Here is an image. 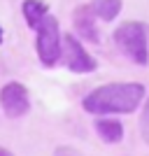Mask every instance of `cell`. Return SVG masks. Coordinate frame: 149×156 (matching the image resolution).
Here are the masks:
<instances>
[{
	"label": "cell",
	"mask_w": 149,
	"mask_h": 156,
	"mask_svg": "<svg viewBox=\"0 0 149 156\" xmlns=\"http://www.w3.org/2000/svg\"><path fill=\"white\" fill-rule=\"evenodd\" d=\"M144 86L137 82H112V84L96 86L82 100L89 114L107 117V114H133L144 103Z\"/></svg>",
	"instance_id": "obj_1"
},
{
	"label": "cell",
	"mask_w": 149,
	"mask_h": 156,
	"mask_svg": "<svg viewBox=\"0 0 149 156\" xmlns=\"http://www.w3.org/2000/svg\"><path fill=\"white\" fill-rule=\"evenodd\" d=\"M114 44L117 49L133 61L135 65H147L149 63V35L147 26L142 21H123L114 28Z\"/></svg>",
	"instance_id": "obj_2"
},
{
	"label": "cell",
	"mask_w": 149,
	"mask_h": 156,
	"mask_svg": "<svg viewBox=\"0 0 149 156\" xmlns=\"http://www.w3.org/2000/svg\"><path fill=\"white\" fill-rule=\"evenodd\" d=\"M37 37H35V49H37L40 63L44 68H54L61 61V26L59 19L47 14L44 19L35 28Z\"/></svg>",
	"instance_id": "obj_3"
},
{
	"label": "cell",
	"mask_w": 149,
	"mask_h": 156,
	"mask_svg": "<svg viewBox=\"0 0 149 156\" xmlns=\"http://www.w3.org/2000/svg\"><path fill=\"white\" fill-rule=\"evenodd\" d=\"M61 61L70 72H77V75H89L98 70V61L86 51L82 40L72 33L61 35Z\"/></svg>",
	"instance_id": "obj_4"
},
{
	"label": "cell",
	"mask_w": 149,
	"mask_h": 156,
	"mask_svg": "<svg viewBox=\"0 0 149 156\" xmlns=\"http://www.w3.org/2000/svg\"><path fill=\"white\" fill-rule=\"evenodd\" d=\"M0 107L9 119H19L30 110V96L21 82H7L0 89Z\"/></svg>",
	"instance_id": "obj_5"
},
{
	"label": "cell",
	"mask_w": 149,
	"mask_h": 156,
	"mask_svg": "<svg viewBox=\"0 0 149 156\" xmlns=\"http://www.w3.org/2000/svg\"><path fill=\"white\" fill-rule=\"evenodd\" d=\"M75 21V33L82 42H91L98 44L100 42V33H98V23H96V14L91 12V5H79L72 14Z\"/></svg>",
	"instance_id": "obj_6"
},
{
	"label": "cell",
	"mask_w": 149,
	"mask_h": 156,
	"mask_svg": "<svg viewBox=\"0 0 149 156\" xmlns=\"http://www.w3.org/2000/svg\"><path fill=\"white\" fill-rule=\"evenodd\" d=\"M93 128H96L98 137L107 144H117L123 140V124L117 121V119H105V117H98L93 121Z\"/></svg>",
	"instance_id": "obj_7"
},
{
	"label": "cell",
	"mask_w": 149,
	"mask_h": 156,
	"mask_svg": "<svg viewBox=\"0 0 149 156\" xmlns=\"http://www.w3.org/2000/svg\"><path fill=\"white\" fill-rule=\"evenodd\" d=\"M21 14H23V19H26L28 28H37V23L44 19L47 14H49V5L42 2V0H23V5H21Z\"/></svg>",
	"instance_id": "obj_8"
},
{
	"label": "cell",
	"mask_w": 149,
	"mask_h": 156,
	"mask_svg": "<svg viewBox=\"0 0 149 156\" xmlns=\"http://www.w3.org/2000/svg\"><path fill=\"white\" fill-rule=\"evenodd\" d=\"M89 5H91V12L96 14V19L110 23V21H114L121 14L123 2L121 0H91Z\"/></svg>",
	"instance_id": "obj_9"
},
{
	"label": "cell",
	"mask_w": 149,
	"mask_h": 156,
	"mask_svg": "<svg viewBox=\"0 0 149 156\" xmlns=\"http://www.w3.org/2000/svg\"><path fill=\"white\" fill-rule=\"evenodd\" d=\"M144 107H142V114H140V133H142L144 142L149 144V96H144Z\"/></svg>",
	"instance_id": "obj_10"
},
{
	"label": "cell",
	"mask_w": 149,
	"mask_h": 156,
	"mask_svg": "<svg viewBox=\"0 0 149 156\" xmlns=\"http://www.w3.org/2000/svg\"><path fill=\"white\" fill-rule=\"evenodd\" d=\"M54 156H84V154H82L79 149H75V147H68V144H61V147H56Z\"/></svg>",
	"instance_id": "obj_11"
},
{
	"label": "cell",
	"mask_w": 149,
	"mask_h": 156,
	"mask_svg": "<svg viewBox=\"0 0 149 156\" xmlns=\"http://www.w3.org/2000/svg\"><path fill=\"white\" fill-rule=\"evenodd\" d=\"M0 156H14L9 149H5V147H0Z\"/></svg>",
	"instance_id": "obj_12"
},
{
	"label": "cell",
	"mask_w": 149,
	"mask_h": 156,
	"mask_svg": "<svg viewBox=\"0 0 149 156\" xmlns=\"http://www.w3.org/2000/svg\"><path fill=\"white\" fill-rule=\"evenodd\" d=\"M0 42H2V28H0Z\"/></svg>",
	"instance_id": "obj_13"
}]
</instances>
